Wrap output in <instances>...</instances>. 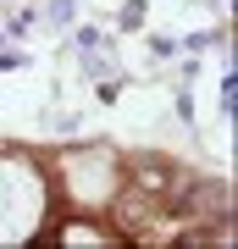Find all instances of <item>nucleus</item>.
I'll return each mask as SVG.
<instances>
[{
    "instance_id": "nucleus-2",
    "label": "nucleus",
    "mask_w": 238,
    "mask_h": 249,
    "mask_svg": "<svg viewBox=\"0 0 238 249\" xmlns=\"http://www.w3.org/2000/svg\"><path fill=\"white\" fill-rule=\"evenodd\" d=\"M61 172H67L72 199H83V205H106V199L116 194V160H111L106 150L67 155V160H61Z\"/></svg>"
},
{
    "instance_id": "nucleus-1",
    "label": "nucleus",
    "mask_w": 238,
    "mask_h": 249,
    "mask_svg": "<svg viewBox=\"0 0 238 249\" xmlns=\"http://www.w3.org/2000/svg\"><path fill=\"white\" fill-rule=\"evenodd\" d=\"M44 172L22 155H0V244H28L44 222Z\"/></svg>"
},
{
    "instance_id": "nucleus-3",
    "label": "nucleus",
    "mask_w": 238,
    "mask_h": 249,
    "mask_svg": "<svg viewBox=\"0 0 238 249\" xmlns=\"http://www.w3.org/2000/svg\"><path fill=\"white\" fill-rule=\"evenodd\" d=\"M61 244H111V238H106L100 227H83V222H78V227H61Z\"/></svg>"
}]
</instances>
